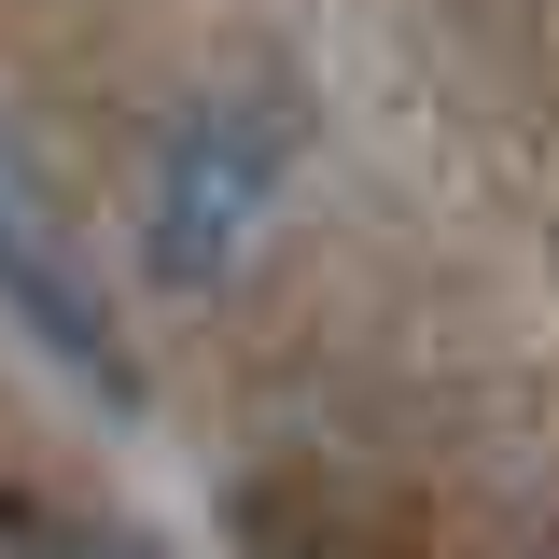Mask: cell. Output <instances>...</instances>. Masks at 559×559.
<instances>
[{
	"mask_svg": "<svg viewBox=\"0 0 559 559\" xmlns=\"http://www.w3.org/2000/svg\"><path fill=\"white\" fill-rule=\"evenodd\" d=\"M28 559H154V546H140V532H43Z\"/></svg>",
	"mask_w": 559,
	"mask_h": 559,
	"instance_id": "3",
	"label": "cell"
},
{
	"mask_svg": "<svg viewBox=\"0 0 559 559\" xmlns=\"http://www.w3.org/2000/svg\"><path fill=\"white\" fill-rule=\"evenodd\" d=\"M0 308H14V336H43V349H57V364L98 392V406H140V364L112 349V308H98V280L70 266L57 238H43V210L14 197V182H0Z\"/></svg>",
	"mask_w": 559,
	"mask_h": 559,
	"instance_id": "2",
	"label": "cell"
},
{
	"mask_svg": "<svg viewBox=\"0 0 559 559\" xmlns=\"http://www.w3.org/2000/svg\"><path fill=\"white\" fill-rule=\"evenodd\" d=\"M280 197V112L266 98H197L168 154H154V210H140V252L168 294H224L238 252H252V224Z\"/></svg>",
	"mask_w": 559,
	"mask_h": 559,
	"instance_id": "1",
	"label": "cell"
}]
</instances>
